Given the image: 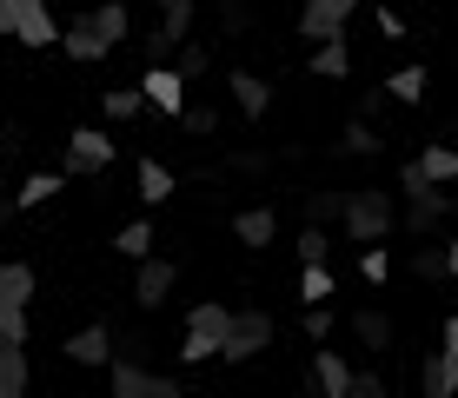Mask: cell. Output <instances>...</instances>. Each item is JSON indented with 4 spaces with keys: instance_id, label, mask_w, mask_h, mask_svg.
<instances>
[{
    "instance_id": "cell-1",
    "label": "cell",
    "mask_w": 458,
    "mask_h": 398,
    "mask_svg": "<svg viewBox=\"0 0 458 398\" xmlns=\"http://www.w3.org/2000/svg\"><path fill=\"white\" fill-rule=\"evenodd\" d=\"M339 226H345V239H359V246L392 239V226H399V213H392V186H352Z\"/></svg>"
},
{
    "instance_id": "cell-2",
    "label": "cell",
    "mask_w": 458,
    "mask_h": 398,
    "mask_svg": "<svg viewBox=\"0 0 458 398\" xmlns=\"http://www.w3.org/2000/svg\"><path fill=\"white\" fill-rule=\"evenodd\" d=\"M226 332H233V306H219V299H199V306L186 312V332H180V365H207V359H219Z\"/></svg>"
},
{
    "instance_id": "cell-3",
    "label": "cell",
    "mask_w": 458,
    "mask_h": 398,
    "mask_svg": "<svg viewBox=\"0 0 458 398\" xmlns=\"http://www.w3.org/2000/svg\"><path fill=\"white\" fill-rule=\"evenodd\" d=\"M106 385H114V398H180V378L153 372V365L133 359V352H114V359H106Z\"/></svg>"
},
{
    "instance_id": "cell-4",
    "label": "cell",
    "mask_w": 458,
    "mask_h": 398,
    "mask_svg": "<svg viewBox=\"0 0 458 398\" xmlns=\"http://www.w3.org/2000/svg\"><path fill=\"white\" fill-rule=\"evenodd\" d=\"M266 345H273V312H266V306H240V312H233L226 345H219V359H226V365H252Z\"/></svg>"
},
{
    "instance_id": "cell-5",
    "label": "cell",
    "mask_w": 458,
    "mask_h": 398,
    "mask_svg": "<svg viewBox=\"0 0 458 398\" xmlns=\"http://www.w3.org/2000/svg\"><path fill=\"white\" fill-rule=\"evenodd\" d=\"M366 0H299V40H345Z\"/></svg>"
},
{
    "instance_id": "cell-6",
    "label": "cell",
    "mask_w": 458,
    "mask_h": 398,
    "mask_svg": "<svg viewBox=\"0 0 458 398\" xmlns=\"http://www.w3.org/2000/svg\"><path fill=\"white\" fill-rule=\"evenodd\" d=\"M114 166V133H100V126H73L67 133V173L73 180H93V173Z\"/></svg>"
},
{
    "instance_id": "cell-7",
    "label": "cell",
    "mask_w": 458,
    "mask_h": 398,
    "mask_svg": "<svg viewBox=\"0 0 458 398\" xmlns=\"http://www.w3.org/2000/svg\"><path fill=\"white\" fill-rule=\"evenodd\" d=\"M452 219V186H425V193L405 199V213H399V233H412V239H432L438 226Z\"/></svg>"
},
{
    "instance_id": "cell-8",
    "label": "cell",
    "mask_w": 458,
    "mask_h": 398,
    "mask_svg": "<svg viewBox=\"0 0 458 398\" xmlns=\"http://www.w3.org/2000/svg\"><path fill=\"white\" fill-rule=\"evenodd\" d=\"M180 285V259H160V252H147V259H133V306H166V292Z\"/></svg>"
},
{
    "instance_id": "cell-9",
    "label": "cell",
    "mask_w": 458,
    "mask_h": 398,
    "mask_svg": "<svg viewBox=\"0 0 458 398\" xmlns=\"http://www.w3.org/2000/svg\"><path fill=\"white\" fill-rule=\"evenodd\" d=\"M140 93H147V106H160V114L180 120L186 80H180V67H166V60H147V73H140Z\"/></svg>"
},
{
    "instance_id": "cell-10",
    "label": "cell",
    "mask_w": 458,
    "mask_h": 398,
    "mask_svg": "<svg viewBox=\"0 0 458 398\" xmlns=\"http://www.w3.org/2000/svg\"><path fill=\"white\" fill-rule=\"evenodd\" d=\"M345 332L359 339V352H366V359H386L392 352V312L386 306H359L352 318H345Z\"/></svg>"
},
{
    "instance_id": "cell-11",
    "label": "cell",
    "mask_w": 458,
    "mask_h": 398,
    "mask_svg": "<svg viewBox=\"0 0 458 398\" xmlns=\"http://www.w3.org/2000/svg\"><path fill=\"white\" fill-rule=\"evenodd\" d=\"M60 47H67V60H81V67H93V60L114 54V47L100 40V27H93V13H73V21L60 27Z\"/></svg>"
},
{
    "instance_id": "cell-12",
    "label": "cell",
    "mask_w": 458,
    "mask_h": 398,
    "mask_svg": "<svg viewBox=\"0 0 458 398\" xmlns=\"http://www.w3.org/2000/svg\"><path fill=\"white\" fill-rule=\"evenodd\" d=\"M60 352H67L73 365H100V372H106V359L120 352V339H114L106 326H81V332H67V345H60Z\"/></svg>"
},
{
    "instance_id": "cell-13",
    "label": "cell",
    "mask_w": 458,
    "mask_h": 398,
    "mask_svg": "<svg viewBox=\"0 0 458 398\" xmlns=\"http://www.w3.org/2000/svg\"><path fill=\"white\" fill-rule=\"evenodd\" d=\"M233 239H240L246 252H266L279 239V213H273V206H246V213H233Z\"/></svg>"
},
{
    "instance_id": "cell-14",
    "label": "cell",
    "mask_w": 458,
    "mask_h": 398,
    "mask_svg": "<svg viewBox=\"0 0 458 398\" xmlns=\"http://www.w3.org/2000/svg\"><path fill=\"white\" fill-rule=\"evenodd\" d=\"M306 372H312V385H319L326 398H352V365H345V359L333 352V345H319Z\"/></svg>"
},
{
    "instance_id": "cell-15",
    "label": "cell",
    "mask_w": 458,
    "mask_h": 398,
    "mask_svg": "<svg viewBox=\"0 0 458 398\" xmlns=\"http://www.w3.org/2000/svg\"><path fill=\"white\" fill-rule=\"evenodd\" d=\"M13 40L34 47V54H40V47H60V21L47 13V0H40V7H21V13H13Z\"/></svg>"
},
{
    "instance_id": "cell-16",
    "label": "cell",
    "mask_w": 458,
    "mask_h": 398,
    "mask_svg": "<svg viewBox=\"0 0 458 398\" xmlns=\"http://www.w3.org/2000/svg\"><path fill=\"white\" fill-rule=\"evenodd\" d=\"M419 392L425 398H458V359L438 345V352H425V365H419Z\"/></svg>"
},
{
    "instance_id": "cell-17",
    "label": "cell",
    "mask_w": 458,
    "mask_h": 398,
    "mask_svg": "<svg viewBox=\"0 0 458 398\" xmlns=\"http://www.w3.org/2000/svg\"><path fill=\"white\" fill-rule=\"evenodd\" d=\"M226 80H233V106H240L246 120H266V106H273V87H266L252 67H233Z\"/></svg>"
},
{
    "instance_id": "cell-18",
    "label": "cell",
    "mask_w": 458,
    "mask_h": 398,
    "mask_svg": "<svg viewBox=\"0 0 458 398\" xmlns=\"http://www.w3.org/2000/svg\"><path fill=\"white\" fill-rule=\"evenodd\" d=\"M133 180H140L133 193L147 199V206H166L173 193H180V180H173V173H166V166H160V159H153V153H147V159H133Z\"/></svg>"
},
{
    "instance_id": "cell-19",
    "label": "cell",
    "mask_w": 458,
    "mask_h": 398,
    "mask_svg": "<svg viewBox=\"0 0 458 398\" xmlns=\"http://www.w3.org/2000/svg\"><path fill=\"white\" fill-rule=\"evenodd\" d=\"M27 385H34V365H27V345L0 339V398H21Z\"/></svg>"
},
{
    "instance_id": "cell-20",
    "label": "cell",
    "mask_w": 458,
    "mask_h": 398,
    "mask_svg": "<svg viewBox=\"0 0 458 398\" xmlns=\"http://www.w3.org/2000/svg\"><path fill=\"white\" fill-rule=\"evenodd\" d=\"M306 67L319 73V80H345V73H352V47H345V40H312Z\"/></svg>"
},
{
    "instance_id": "cell-21",
    "label": "cell",
    "mask_w": 458,
    "mask_h": 398,
    "mask_svg": "<svg viewBox=\"0 0 458 398\" xmlns=\"http://www.w3.org/2000/svg\"><path fill=\"white\" fill-rule=\"evenodd\" d=\"M54 193H67V173H27V180L13 186V199H21V213H34V206H47Z\"/></svg>"
},
{
    "instance_id": "cell-22",
    "label": "cell",
    "mask_w": 458,
    "mask_h": 398,
    "mask_svg": "<svg viewBox=\"0 0 458 398\" xmlns=\"http://www.w3.org/2000/svg\"><path fill=\"white\" fill-rule=\"evenodd\" d=\"M425 80H432V73L412 60V67H392V73H386V93H392L399 106H419V100H425Z\"/></svg>"
},
{
    "instance_id": "cell-23",
    "label": "cell",
    "mask_w": 458,
    "mask_h": 398,
    "mask_svg": "<svg viewBox=\"0 0 458 398\" xmlns=\"http://www.w3.org/2000/svg\"><path fill=\"white\" fill-rule=\"evenodd\" d=\"M339 153H352V159H372V153H386V133H378L372 120H352L339 133Z\"/></svg>"
},
{
    "instance_id": "cell-24",
    "label": "cell",
    "mask_w": 458,
    "mask_h": 398,
    "mask_svg": "<svg viewBox=\"0 0 458 398\" xmlns=\"http://www.w3.org/2000/svg\"><path fill=\"white\" fill-rule=\"evenodd\" d=\"M419 166H425V180H438V186H458V147H445V140H432V147L419 153Z\"/></svg>"
},
{
    "instance_id": "cell-25",
    "label": "cell",
    "mask_w": 458,
    "mask_h": 398,
    "mask_svg": "<svg viewBox=\"0 0 458 398\" xmlns=\"http://www.w3.org/2000/svg\"><path fill=\"white\" fill-rule=\"evenodd\" d=\"M333 292H339V279H333V259H326V266H299V299H306V306H326Z\"/></svg>"
},
{
    "instance_id": "cell-26",
    "label": "cell",
    "mask_w": 458,
    "mask_h": 398,
    "mask_svg": "<svg viewBox=\"0 0 458 398\" xmlns=\"http://www.w3.org/2000/svg\"><path fill=\"white\" fill-rule=\"evenodd\" d=\"M293 252H299V266H326V259H333V233L306 219V226H299V239H293Z\"/></svg>"
},
{
    "instance_id": "cell-27",
    "label": "cell",
    "mask_w": 458,
    "mask_h": 398,
    "mask_svg": "<svg viewBox=\"0 0 458 398\" xmlns=\"http://www.w3.org/2000/svg\"><path fill=\"white\" fill-rule=\"evenodd\" d=\"M100 114L106 120H140V114H147V93H140V87H106L100 93Z\"/></svg>"
},
{
    "instance_id": "cell-28",
    "label": "cell",
    "mask_w": 458,
    "mask_h": 398,
    "mask_svg": "<svg viewBox=\"0 0 458 398\" xmlns=\"http://www.w3.org/2000/svg\"><path fill=\"white\" fill-rule=\"evenodd\" d=\"M93 27H100V40L106 47H126V0H100V7H93Z\"/></svg>"
},
{
    "instance_id": "cell-29",
    "label": "cell",
    "mask_w": 458,
    "mask_h": 398,
    "mask_svg": "<svg viewBox=\"0 0 458 398\" xmlns=\"http://www.w3.org/2000/svg\"><path fill=\"white\" fill-rule=\"evenodd\" d=\"M0 299H34V266L27 259H0Z\"/></svg>"
},
{
    "instance_id": "cell-30",
    "label": "cell",
    "mask_w": 458,
    "mask_h": 398,
    "mask_svg": "<svg viewBox=\"0 0 458 398\" xmlns=\"http://www.w3.org/2000/svg\"><path fill=\"white\" fill-rule=\"evenodd\" d=\"M114 252H120V259H147V252H153V226H147V219H126V226L114 233Z\"/></svg>"
},
{
    "instance_id": "cell-31",
    "label": "cell",
    "mask_w": 458,
    "mask_h": 398,
    "mask_svg": "<svg viewBox=\"0 0 458 398\" xmlns=\"http://www.w3.org/2000/svg\"><path fill=\"white\" fill-rule=\"evenodd\" d=\"M345 213V186H319V193H306V219L312 226H333Z\"/></svg>"
},
{
    "instance_id": "cell-32",
    "label": "cell",
    "mask_w": 458,
    "mask_h": 398,
    "mask_svg": "<svg viewBox=\"0 0 458 398\" xmlns=\"http://www.w3.org/2000/svg\"><path fill=\"white\" fill-rule=\"evenodd\" d=\"M405 266H412V279H425V285L452 279V273H445V246H432V239H425V246H419V252H412Z\"/></svg>"
},
{
    "instance_id": "cell-33",
    "label": "cell",
    "mask_w": 458,
    "mask_h": 398,
    "mask_svg": "<svg viewBox=\"0 0 458 398\" xmlns=\"http://www.w3.org/2000/svg\"><path fill=\"white\" fill-rule=\"evenodd\" d=\"M359 279H366V285H386V279H392V252H386V239L359 246Z\"/></svg>"
},
{
    "instance_id": "cell-34",
    "label": "cell",
    "mask_w": 458,
    "mask_h": 398,
    "mask_svg": "<svg viewBox=\"0 0 458 398\" xmlns=\"http://www.w3.org/2000/svg\"><path fill=\"white\" fill-rule=\"evenodd\" d=\"M0 339H13V345H27V339H34V318H27L21 299H0Z\"/></svg>"
},
{
    "instance_id": "cell-35",
    "label": "cell",
    "mask_w": 458,
    "mask_h": 398,
    "mask_svg": "<svg viewBox=\"0 0 458 398\" xmlns=\"http://www.w3.org/2000/svg\"><path fill=\"white\" fill-rule=\"evenodd\" d=\"M193 13H199L193 0H160V27H166L173 40H186V34H193Z\"/></svg>"
},
{
    "instance_id": "cell-36",
    "label": "cell",
    "mask_w": 458,
    "mask_h": 398,
    "mask_svg": "<svg viewBox=\"0 0 458 398\" xmlns=\"http://www.w3.org/2000/svg\"><path fill=\"white\" fill-rule=\"evenodd\" d=\"M173 60H180V80H199V73H207V67H213V54H207V47H199L193 34H186V40H180V54H173Z\"/></svg>"
},
{
    "instance_id": "cell-37",
    "label": "cell",
    "mask_w": 458,
    "mask_h": 398,
    "mask_svg": "<svg viewBox=\"0 0 458 398\" xmlns=\"http://www.w3.org/2000/svg\"><path fill=\"white\" fill-rule=\"evenodd\" d=\"M372 27H378V34H386V40H405V34H412V27H405V21H399V0H378V13H372Z\"/></svg>"
},
{
    "instance_id": "cell-38",
    "label": "cell",
    "mask_w": 458,
    "mask_h": 398,
    "mask_svg": "<svg viewBox=\"0 0 458 398\" xmlns=\"http://www.w3.org/2000/svg\"><path fill=\"white\" fill-rule=\"evenodd\" d=\"M213 21L226 27V34H246V27H252V7H246V0H219V13H213Z\"/></svg>"
},
{
    "instance_id": "cell-39",
    "label": "cell",
    "mask_w": 458,
    "mask_h": 398,
    "mask_svg": "<svg viewBox=\"0 0 458 398\" xmlns=\"http://www.w3.org/2000/svg\"><path fill=\"white\" fill-rule=\"evenodd\" d=\"M299 326H306V339H333L339 318H333V306H306V318H299Z\"/></svg>"
},
{
    "instance_id": "cell-40",
    "label": "cell",
    "mask_w": 458,
    "mask_h": 398,
    "mask_svg": "<svg viewBox=\"0 0 458 398\" xmlns=\"http://www.w3.org/2000/svg\"><path fill=\"white\" fill-rule=\"evenodd\" d=\"M140 54H147V60H173V54H180V40H173L166 27H153V34L140 40Z\"/></svg>"
},
{
    "instance_id": "cell-41",
    "label": "cell",
    "mask_w": 458,
    "mask_h": 398,
    "mask_svg": "<svg viewBox=\"0 0 458 398\" xmlns=\"http://www.w3.org/2000/svg\"><path fill=\"white\" fill-rule=\"evenodd\" d=\"M186 133H193V140L219 133V114H213V106H186Z\"/></svg>"
},
{
    "instance_id": "cell-42",
    "label": "cell",
    "mask_w": 458,
    "mask_h": 398,
    "mask_svg": "<svg viewBox=\"0 0 458 398\" xmlns=\"http://www.w3.org/2000/svg\"><path fill=\"white\" fill-rule=\"evenodd\" d=\"M352 398H392V385L378 372H352Z\"/></svg>"
},
{
    "instance_id": "cell-43",
    "label": "cell",
    "mask_w": 458,
    "mask_h": 398,
    "mask_svg": "<svg viewBox=\"0 0 458 398\" xmlns=\"http://www.w3.org/2000/svg\"><path fill=\"white\" fill-rule=\"evenodd\" d=\"M386 100H392V93H386V87H372L366 100H359V120H378V114H386Z\"/></svg>"
},
{
    "instance_id": "cell-44",
    "label": "cell",
    "mask_w": 458,
    "mask_h": 398,
    "mask_svg": "<svg viewBox=\"0 0 458 398\" xmlns=\"http://www.w3.org/2000/svg\"><path fill=\"white\" fill-rule=\"evenodd\" d=\"M233 173H266V153H233Z\"/></svg>"
},
{
    "instance_id": "cell-45",
    "label": "cell",
    "mask_w": 458,
    "mask_h": 398,
    "mask_svg": "<svg viewBox=\"0 0 458 398\" xmlns=\"http://www.w3.org/2000/svg\"><path fill=\"white\" fill-rule=\"evenodd\" d=\"M13 219H21V199H13V193H0V233H7Z\"/></svg>"
},
{
    "instance_id": "cell-46",
    "label": "cell",
    "mask_w": 458,
    "mask_h": 398,
    "mask_svg": "<svg viewBox=\"0 0 458 398\" xmlns=\"http://www.w3.org/2000/svg\"><path fill=\"white\" fill-rule=\"evenodd\" d=\"M0 40H13V0H0Z\"/></svg>"
},
{
    "instance_id": "cell-47",
    "label": "cell",
    "mask_w": 458,
    "mask_h": 398,
    "mask_svg": "<svg viewBox=\"0 0 458 398\" xmlns=\"http://www.w3.org/2000/svg\"><path fill=\"white\" fill-rule=\"evenodd\" d=\"M445 352H452V359H458V312H452V318H445Z\"/></svg>"
},
{
    "instance_id": "cell-48",
    "label": "cell",
    "mask_w": 458,
    "mask_h": 398,
    "mask_svg": "<svg viewBox=\"0 0 458 398\" xmlns=\"http://www.w3.org/2000/svg\"><path fill=\"white\" fill-rule=\"evenodd\" d=\"M445 273H452V279H458V233H452V239H445Z\"/></svg>"
},
{
    "instance_id": "cell-49",
    "label": "cell",
    "mask_w": 458,
    "mask_h": 398,
    "mask_svg": "<svg viewBox=\"0 0 458 398\" xmlns=\"http://www.w3.org/2000/svg\"><path fill=\"white\" fill-rule=\"evenodd\" d=\"M452 219H458V193H452Z\"/></svg>"
},
{
    "instance_id": "cell-50",
    "label": "cell",
    "mask_w": 458,
    "mask_h": 398,
    "mask_svg": "<svg viewBox=\"0 0 458 398\" xmlns=\"http://www.w3.org/2000/svg\"><path fill=\"white\" fill-rule=\"evenodd\" d=\"M0 140H7V133H0Z\"/></svg>"
}]
</instances>
